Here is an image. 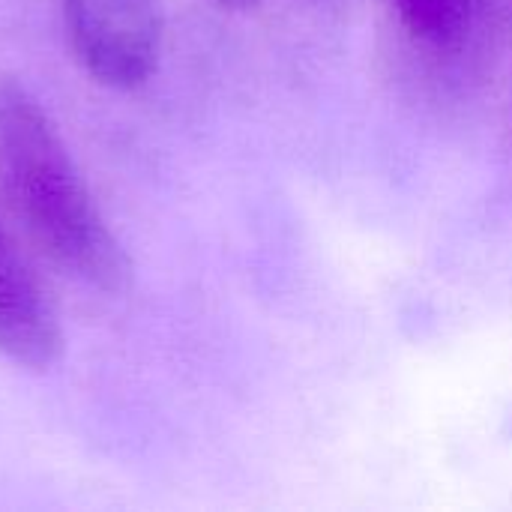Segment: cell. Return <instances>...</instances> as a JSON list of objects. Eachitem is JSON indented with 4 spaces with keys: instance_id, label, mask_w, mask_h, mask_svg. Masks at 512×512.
I'll list each match as a JSON object with an SVG mask.
<instances>
[{
    "instance_id": "6da1fadb",
    "label": "cell",
    "mask_w": 512,
    "mask_h": 512,
    "mask_svg": "<svg viewBox=\"0 0 512 512\" xmlns=\"http://www.w3.org/2000/svg\"><path fill=\"white\" fill-rule=\"evenodd\" d=\"M0 207L27 243L75 282L123 294L132 264L36 93L0 75Z\"/></svg>"
},
{
    "instance_id": "7a4b0ae2",
    "label": "cell",
    "mask_w": 512,
    "mask_h": 512,
    "mask_svg": "<svg viewBox=\"0 0 512 512\" xmlns=\"http://www.w3.org/2000/svg\"><path fill=\"white\" fill-rule=\"evenodd\" d=\"M393 63L414 90L462 93L489 69L501 30V0H390Z\"/></svg>"
},
{
    "instance_id": "3957f363",
    "label": "cell",
    "mask_w": 512,
    "mask_h": 512,
    "mask_svg": "<svg viewBox=\"0 0 512 512\" xmlns=\"http://www.w3.org/2000/svg\"><path fill=\"white\" fill-rule=\"evenodd\" d=\"M66 39L81 69L102 87L150 81L162 51L159 0H60Z\"/></svg>"
},
{
    "instance_id": "277c9868",
    "label": "cell",
    "mask_w": 512,
    "mask_h": 512,
    "mask_svg": "<svg viewBox=\"0 0 512 512\" xmlns=\"http://www.w3.org/2000/svg\"><path fill=\"white\" fill-rule=\"evenodd\" d=\"M0 357L27 372H48L63 357L57 306L18 237L0 216Z\"/></svg>"
},
{
    "instance_id": "5b68a950",
    "label": "cell",
    "mask_w": 512,
    "mask_h": 512,
    "mask_svg": "<svg viewBox=\"0 0 512 512\" xmlns=\"http://www.w3.org/2000/svg\"><path fill=\"white\" fill-rule=\"evenodd\" d=\"M213 3H219L225 9H243V6H252L255 0H213Z\"/></svg>"
},
{
    "instance_id": "8992f818",
    "label": "cell",
    "mask_w": 512,
    "mask_h": 512,
    "mask_svg": "<svg viewBox=\"0 0 512 512\" xmlns=\"http://www.w3.org/2000/svg\"><path fill=\"white\" fill-rule=\"evenodd\" d=\"M312 3H324V0H312Z\"/></svg>"
},
{
    "instance_id": "52a82bcc",
    "label": "cell",
    "mask_w": 512,
    "mask_h": 512,
    "mask_svg": "<svg viewBox=\"0 0 512 512\" xmlns=\"http://www.w3.org/2000/svg\"><path fill=\"white\" fill-rule=\"evenodd\" d=\"M510 18H512V0H510Z\"/></svg>"
}]
</instances>
